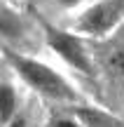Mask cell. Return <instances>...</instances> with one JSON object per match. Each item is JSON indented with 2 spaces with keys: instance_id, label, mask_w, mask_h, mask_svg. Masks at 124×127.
I'll return each mask as SVG.
<instances>
[{
  "instance_id": "1",
  "label": "cell",
  "mask_w": 124,
  "mask_h": 127,
  "mask_svg": "<svg viewBox=\"0 0 124 127\" xmlns=\"http://www.w3.org/2000/svg\"><path fill=\"white\" fill-rule=\"evenodd\" d=\"M7 57H9V61L14 64V68L19 71V75H21L35 92L49 96V99H59V101H75L77 99L75 90L56 71H52L49 66H45V64H40L35 59H28V57L14 54V52H9Z\"/></svg>"
},
{
  "instance_id": "2",
  "label": "cell",
  "mask_w": 124,
  "mask_h": 127,
  "mask_svg": "<svg viewBox=\"0 0 124 127\" xmlns=\"http://www.w3.org/2000/svg\"><path fill=\"white\" fill-rule=\"evenodd\" d=\"M122 14H124V0H101L84 12L75 26L87 35H103L117 26Z\"/></svg>"
},
{
  "instance_id": "3",
  "label": "cell",
  "mask_w": 124,
  "mask_h": 127,
  "mask_svg": "<svg viewBox=\"0 0 124 127\" xmlns=\"http://www.w3.org/2000/svg\"><path fill=\"white\" fill-rule=\"evenodd\" d=\"M45 31H47V42H49V47L68 64V66H73L75 71L84 73V75L91 73V61H89L87 52L82 50L80 40H75L73 35H68V33H63V31H56V28H52V26H47Z\"/></svg>"
},
{
  "instance_id": "4",
  "label": "cell",
  "mask_w": 124,
  "mask_h": 127,
  "mask_svg": "<svg viewBox=\"0 0 124 127\" xmlns=\"http://www.w3.org/2000/svg\"><path fill=\"white\" fill-rule=\"evenodd\" d=\"M17 115V92L12 85L0 82V127H5Z\"/></svg>"
},
{
  "instance_id": "5",
  "label": "cell",
  "mask_w": 124,
  "mask_h": 127,
  "mask_svg": "<svg viewBox=\"0 0 124 127\" xmlns=\"http://www.w3.org/2000/svg\"><path fill=\"white\" fill-rule=\"evenodd\" d=\"M77 115L84 120L87 127H120L115 118H110V115L101 113L96 108H77Z\"/></svg>"
},
{
  "instance_id": "6",
  "label": "cell",
  "mask_w": 124,
  "mask_h": 127,
  "mask_svg": "<svg viewBox=\"0 0 124 127\" xmlns=\"http://www.w3.org/2000/svg\"><path fill=\"white\" fill-rule=\"evenodd\" d=\"M0 33L7 35V38L21 35V21H19V17L12 9H7L5 5H0Z\"/></svg>"
},
{
  "instance_id": "7",
  "label": "cell",
  "mask_w": 124,
  "mask_h": 127,
  "mask_svg": "<svg viewBox=\"0 0 124 127\" xmlns=\"http://www.w3.org/2000/svg\"><path fill=\"white\" fill-rule=\"evenodd\" d=\"M108 64H110L112 71H117V73H122V75H124V47H120V50L112 52L110 59H108Z\"/></svg>"
},
{
  "instance_id": "8",
  "label": "cell",
  "mask_w": 124,
  "mask_h": 127,
  "mask_svg": "<svg viewBox=\"0 0 124 127\" xmlns=\"http://www.w3.org/2000/svg\"><path fill=\"white\" fill-rule=\"evenodd\" d=\"M52 127H82L75 118H56L52 120Z\"/></svg>"
},
{
  "instance_id": "9",
  "label": "cell",
  "mask_w": 124,
  "mask_h": 127,
  "mask_svg": "<svg viewBox=\"0 0 124 127\" xmlns=\"http://www.w3.org/2000/svg\"><path fill=\"white\" fill-rule=\"evenodd\" d=\"M5 127H28V125H26V120H23V118H17V115H14Z\"/></svg>"
},
{
  "instance_id": "10",
  "label": "cell",
  "mask_w": 124,
  "mask_h": 127,
  "mask_svg": "<svg viewBox=\"0 0 124 127\" xmlns=\"http://www.w3.org/2000/svg\"><path fill=\"white\" fill-rule=\"evenodd\" d=\"M54 2H59L61 7H73V5H77L80 0H54Z\"/></svg>"
}]
</instances>
